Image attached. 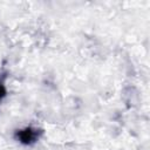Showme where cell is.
I'll return each mask as SVG.
<instances>
[{
	"label": "cell",
	"mask_w": 150,
	"mask_h": 150,
	"mask_svg": "<svg viewBox=\"0 0 150 150\" xmlns=\"http://www.w3.org/2000/svg\"><path fill=\"white\" fill-rule=\"evenodd\" d=\"M5 79H6V75L2 74L0 76V102L2 101V98L7 94V90H6V87H5Z\"/></svg>",
	"instance_id": "cell-2"
},
{
	"label": "cell",
	"mask_w": 150,
	"mask_h": 150,
	"mask_svg": "<svg viewBox=\"0 0 150 150\" xmlns=\"http://www.w3.org/2000/svg\"><path fill=\"white\" fill-rule=\"evenodd\" d=\"M39 135H40V131L38 129L25 128L16 132V138L22 144H33L39 138Z\"/></svg>",
	"instance_id": "cell-1"
}]
</instances>
